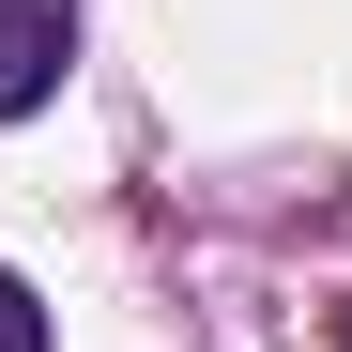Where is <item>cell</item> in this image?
Returning a JSON list of instances; mask_svg holds the SVG:
<instances>
[{"label": "cell", "instance_id": "obj_1", "mask_svg": "<svg viewBox=\"0 0 352 352\" xmlns=\"http://www.w3.org/2000/svg\"><path fill=\"white\" fill-rule=\"evenodd\" d=\"M62 62H77V0H0V123L62 92Z\"/></svg>", "mask_w": 352, "mask_h": 352}, {"label": "cell", "instance_id": "obj_2", "mask_svg": "<svg viewBox=\"0 0 352 352\" xmlns=\"http://www.w3.org/2000/svg\"><path fill=\"white\" fill-rule=\"evenodd\" d=\"M0 352H46V307H31V276H0Z\"/></svg>", "mask_w": 352, "mask_h": 352}]
</instances>
